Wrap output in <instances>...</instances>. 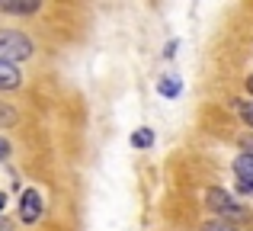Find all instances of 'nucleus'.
I'll use <instances>...</instances> for the list:
<instances>
[{
  "mask_svg": "<svg viewBox=\"0 0 253 231\" xmlns=\"http://www.w3.org/2000/svg\"><path fill=\"white\" fill-rule=\"evenodd\" d=\"M205 231H231V228L221 225V222H209V225H205Z\"/></svg>",
  "mask_w": 253,
  "mask_h": 231,
  "instance_id": "9d476101",
  "label": "nucleus"
},
{
  "mask_svg": "<svg viewBox=\"0 0 253 231\" xmlns=\"http://www.w3.org/2000/svg\"><path fill=\"white\" fill-rule=\"evenodd\" d=\"M3 206H6V196H3V193H0V209H3Z\"/></svg>",
  "mask_w": 253,
  "mask_h": 231,
  "instance_id": "ddd939ff",
  "label": "nucleus"
},
{
  "mask_svg": "<svg viewBox=\"0 0 253 231\" xmlns=\"http://www.w3.org/2000/svg\"><path fill=\"white\" fill-rule=\"evenodd\" d=\"M151 141H154V132L151 129H138L135 135H131V144H135V148H148Z\"/></svg>",
  "mask_w": 253,
  "mask_h": 231,
  "instance_id": "6e6552de",
  "label": "nucleus"
},
{
  "mask_svg": "<svg viewBox=\"0 0 253 231\" xmlns=\"http://www.w3.org/2000/svg\"><path fill=\"white\" fill-rule=\"evenodd\" d=\"M241 116H244V122L253 129V103H241Z\"/></svg>",
  "mask_w": 253,
  "mask_h": 231,
  "instance_id": "1a4fd4ad",
  "label": "nucleus"
},
{
  "mask_svg": "<svg viewBox=\"0 0 253 231\" xmlns=\"http://www.w3.org/2000/svg\"><path fill=\"white\" fill-rule=\"evenodd\" d=\"M39 215H42V196L36 189H26L23 199H19V219L26 225H32V222H39Z\"/></svg>",
  "mask_w": 253,
  "mask_h": 231,
  "instance_id": "f03ea898",
  "label": "nucleus"
},
{
  "mask_svg": "<svg viewBox=\"0 0 253 231\" xmlns=\"http://www.w3.org/2000/svg\"><path fill=\"white\" fill-rule=\"evenodd\" d=\"M13 87H19V71H16V64L0 61V90H13Z\"/></svg>",
  "mask_w": 253,
  "mask_h": 231,
  "instance_id": "39448f33",
  "label": "nucleus"
},
{
  "mask_svg": "<svg viewBox=\"0 0 253 231\" xmlns=\"http://www.w3.org/2000/svg\"><path fill=\"white\" fill-rule=\"evenodd\" d=\"M0 10L3 13H32L39 10L36 0H0Z\"/></svg>",
  "mask_w": 253,
  "mask_h": 231,
  "instance_id": "423d86ee",
  "label": "nucleus"
},
{
  "mask_svg": "<svg viewBox=\"0 0 253 231\" xmlns=\"http://www.w3.org/2000/svg\"><path fill=\"white\" fill-rule=\"evenodd\" d=\"M205 199H209V206L215 209V212H221V215H241L237 202L231 199L224 189H209V196H205Z\"/></svg>",
  "mask_w": 253,
  "mask_h": 231,
  "instance_id": "7ed1b4c3",
  "label": "nucleus"
},
{
  "mask_svg": "<svg viewBox=\"0 0 253 231\" xmlns=\"http://www.w3.org/2000/svg\"><path fill=\"white\" fill-rule=\"evenodd\" d=\"M6 154H10V144H6V141H3V138H0V161H3V157H6Z\"/></svg>",
  "mask_w": 253,
  "mask_h": 231,
  "instance_id": "9b49d317",
  "label": "nucleus"
},
{
  "mask_svg": "<svg viewBox=\"0 0 253 231\" xmlns=\"http://www.w3.org/2000/svg\"><path fill=\"white\" fill-rule=\"evenodd\" d=\"M157 90H161L164 96H176L179 90H183V81H179V77H161V81H157Z\"/></svg>",
  "mask_w": 253,
  "mask_h": 231,
  "instance_id": "0eeeda50",
  "label": "nucleus"
},
{
  "mask_svg": "<svg viewBox=\"0 0 253 231\" xmlns=\"http://www.w3.org/2000/svg\"><path fill=\"white\" fill-rule=\"evenodd\" d=\"M247 90H250V93H253V74L247 77Z\"/></svg>",
  "mask_w": 253,
  "mask_h": 231,
  "instance_id": "f8f14e48",
  "label": "nucleus"
},
{
  "mask_svg": "<svg viewBox=\"0 0 253 231\" xmlns=\"http://www.w3.org/2000/svg\"><path fill=\"white\" fill-rule=\"evenodd\" d=\"M234 170H237V177H241L244 186L253 189V154H241L234 161Z\"/></svg>",
  "mask_w": 253,
  "mask_h": 231,
  "instance_id": "20e7f679",
  "label": "nucleus"
},
{
  "mask_svg": "<svg viewBox=\"0 0 253 231\" xmlns=\"http://www.w3.org/2000/svg\"><path fill=\"white\" fill-rule=\"evenodd\" d=\"M29 55H32V42L23 32L0 29V61L13 64V61H23V58H29Z\"/></svg>",
  "mask_w": 253,
  "mask_h": 231,
  "instance_id": "f257e3e1",
  "label": "nucleus"
}]
</instances>
